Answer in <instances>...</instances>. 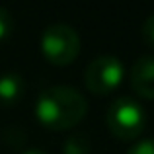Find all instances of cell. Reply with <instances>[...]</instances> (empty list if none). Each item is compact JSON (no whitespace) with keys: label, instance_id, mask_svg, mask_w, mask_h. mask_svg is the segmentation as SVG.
Wrapping results in <instances>:
<instances>
[{"label":"cell","instance_id":"6da1fadb","mask_svg":"<svg viewBox=\"0 0 154 154\" xmlns=\"http://www.w3.org/2000/svg\"><path fill=\"white\" fill-rule=\"evenodd\" d=\"M86 98L70 86L45 88L35 100V117L51 131H66L76 127L86 117Z\"/></svg>","mask_w":154,"mask_h":154},{"label":"cell","instance_id":"7a4b0ae2","mask_svg":"<svg viewBox=\"0 0 154 154\" xmlns=\"http://www.w3.org/2000/svg\"><path fill=\"white\" fill-rule=\"evenodd\" d=\"M105 123L115 139L133 140L143 133L146 125V113L135 98L119 96L109 103L107 113H105Z\"/></svg>","mask_w":154,"mask_h":154},{"label":"cell","instance_id":"3957f363","mask_svg":"<svg viewBox=\"0 0 154 154\" xmlns=\"http://www.w3.org/2000/svg\"><path fill=\"white\" fill-rule=\"evenodd\" d=\"M41 53L51 64L55 66H66L74 63L80 55V37L76 29L66 23H53L45 27L39 39Z\"/></svg>","mask_w":154,"mask_h":154},{"label":"cell","instance_id":"277c9868","mask_svg":"<svg viewBox=\"0 0 154 154\" xmlns=\"http://www.w3.org/2000/svg\"><path fill=\"white\" fill-rule=\"evenodd\" d=\"M125 66L117 57L103 55L94 59L84 70V84L94 96H107L121 86Z\"/></svg>","mask_w":154,"mask_h":154},{"label":"cell","instance_id":"5b68a950","mask_svg":"<svg viewBox=\"0 0 154 154\" xmlns=\"http://www.w3.org/2000/svg\"><path fill=\"white\" fill-rule=\"evenodd\" d=\"M131 86L139 98L154 100V57L146 55L135 60L131 68Z\"/></svg>","mask_w":154,"mask_h":154},{"label":"cell","instance_id":"8992f818","mask_svg":"<svg viewBox=\"0 0 154 154\" xmlns=\"http://www.w3.org/2000/svg\"><path fill=\"white\" fill-rule=\"evenodd\" d=\"M26 82L18 72H6L0 76V103L14 105L23 98Z\"/></svg>","mask_w":154,"mask_h":154},{"label":"cell","instance_id":"52a82bcc","mask_svg":"<svg viewBox=\"0 0 154 154\" xmlns=\"http://www.w3.org/2000/svg\"><path fill=\"white\" fill-rule=\"evenodd\" d=\"M92 152V143L86 135H72L64 140L63 144V154H90Z\"/></svg>","mask_w":154,"mask_h":154},{"label":"cell","instance_id":"ba28073f","mask_svg":"<svg viewBox=\"0 0 154 154\" xmlns=\"http://www.w3.org/2000/svg\"><path fill=\"white\" fill-rule=\"evenodd\" d=\"M12 33H14V16L0 6V41L8 39Z\"/></svg>","mask_w":154,"mask_h":154},{"label":"cell","instance_id":"9c48e42d","mask_svg":"<svg viewBox=\"0 0 154 154\" xmlns=\"http://www.w3.org/2000/svg\"><path fill=\"white\" fill-rule=\"evenodd\" d=\"M140 35H143L144 43L148 47L154 49V14H150L146 20L143 22V27H140Z\"/></svg>","mask_w":154,"mask_h":154},{"label":"cell","instance_id":"30bf717a","mask_svg":"<svg viewBox=\"0 0 154 154\" xmlns=\"http://www.w3.org/2000/svg\"><path fill=\"white\" fill-rule=\"evenodd\" d=\"M127 154H154V139H143L135 143L127 150Z\"/></svg>","mask_w":154,"mask_h":154},{"label":"cell","instance_id":"8fae6325","mask_svg":"<svg viewBox=\"0 0 154 154\" xmlns=\"http://www.w3.org/2000/svg\"><path fill=\"white\" fill-rule=\"evenodd\" d=\"M23 154H47V152H43V150H37V148H31V150H26Z\"/></svg>","mask_w":154,"mask_h":154}]
</instances>
